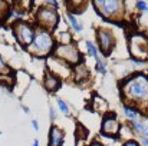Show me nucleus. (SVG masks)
<instances>
[{
    "label": "nucleus",
    "instance_id": "24",
    "mask_svg": "<svg viewBox=\"0 0 148 146\" xmlns=\"http://www.w3.org/2000/svg\"><path fill=\"white\" fill-rule=\"evenodd\" d=\"M0 135H1V132H0Z\"/></svg>",
    "mask_w": 148,
    "mask_h": 146
},
{
    "label": "nucleus",
    "instance_id": "9",
    "mask_svg": "<svg viewBox=\"0 0 148 146\" xmlns=\"http://www.w3.org/2000/svg\"><path fill=\"white\" fill-rule=\"evenodd\" d=\"M98 40H99V46L105 53H109V50L112 48V36L109 32L106 30H99L98 32Z\"/></svg>",
    "mask_w": 148,
    "mask_h": 146
},
{
    "label": "nucleus",
    "instance_id": "4",
    "mask_svg": "<svg viewBox=\"0 0 148 146\" xmlns=\"http://www.w3.org/2000/svg\"><path fill=\"white\" fill-rule=\"evenodd\" d=\"M53 46L52 37L49 33L46 32H40L35 36V40L32 43V50L38 54H46Z\"/></svg>",
    "mask_w": 148,
    "mask_h": 146
},
{
    "label": "nucleus",
    "instance_id": "20",
    "mask_svg": "<svg viewBox=\"0 0 148 146\" xmlns=\"http://www.w3.org/2000/svg\"><path fill=\"white\" fill-rule=\"evenodd\" d=\"M32 126H33V129H35V130H38V129H39V125H38V120H32Z\"/></svg>",
    "mask_w": 148,
    "mask_h": 146
},
{
    "label": "nucleus",
    "instance_id": "14",
    "mask_svg": "<svg viewBox=\"0 0 148 146\" xmlns=\"http://www.w3.org/2000/svg\"><path fill=\"white\" fill-rule=\"evenodd\" d=\"M124 110H125V115H127L130 119H132V120H135V119H137L138 112H137L135 109H132V107H130V106H125V107H124Z\"/></svg>",
    "mask_w": 148,
    "mask_h": 146
},
{
    "label": "nucleus",
    "instance_id": "21",
    "mask_svg": "<svg viewBox=\"0 0 148 146\" xmlns=\"http://www.w3.org/2000/svg\"><path fill=\"white\" fill-rule=\"evenodd\" d=\"M6 7V3H3V1H0V9H4ZM1 12V10H0Z\"/></svg>",
    "mask_w": 148,
    "mask_h": 146
},
{
    "label": "nucleus",
    "instance_id": "17",
    "mask_svg": "<svg viewBox=\"0 0 148 146\" xmlns=\"http://www.w3.org/2000/svg\"><path fill=\"white\" fill-rule=\"evenodd\" d=\"M7 69H6V65H4V62L0 59V72H6Z\"/></svg>",
    "mask_w": 148,
    "mask_h": 146
},
{
    "label": "nucleus",
    "instance_id": "1",
    "mask_svg": "<svg viewBox=\"0 0 148 146\" xmlns=\"http://www.w3.org/2000/svg\"><path fill=\"white\" fill-rule=\"evenodd\" d=\"M124 95L128 100L138 106H148V77L144 75H137L128 79L122 86Z\"/></svg>",
    "mask_w": 148,
    "mask_h": 146
},
{
    "label": "nucleus",
    "instance_id": "12",
    "mask_svg": "<svg viewBox=\"0 0 148 146\" xmlns=\"http://www.w3.org/2000/svg\"><path fill=\"white\" fill-rule=\"evenodd\" d=\"M45 86H46L48 90H56V89L59 88V80H58L55 76L48 75V76L45 77Z\"/></svg>",
    "mask_w": 148,
    "mask_h": 146
},
{
    "label": "nucleus",
    "instance_id": "19",
    "mask_svg": "<svg viewBox=\"0 0 148 146\" xmlns=\"http://www.w3.org/2000/svg\"><path fill=\"white\" fill-rule=\"evenodd\" d=\"M124 146H140V145H138L137 142H134V141H130V142H127Z\"/></svg>",
    "mask_w": 148,
    "mask_h": 146
},
{
    "label": "nucleus",
    "instance_id": "7",
    "mask_svg": "<svg viewBox=\"0 0 148 146\" xmlns=\"http://www.w3.org/2000/svg\"><path fill=\"white\" fill-rule=\"evenodd\" d=\"M38 19L42 24L48 27H55L58 23V14L55 10H50V9H40L38 13Z\"/></svg>",
    "mask_w": 148,
    "mask_h": 146
},
{
    "label": "nucleus",
    "instance_id": "15",
    "mask_svg": "<svg viewBox=\"0 0 148 146\" xmlns=\"http://www.w3.org/2000/svg\"><path fill=\"white\" fill-rule=\"evenodd\" d=\"M58 106H59V109H60V112H62V113L69 115V107H68V105H66L63 100H58Z\"/></svg>",
    "mask_w": 148,
    "mask_h": 146
},
{
    "label": "nucleus",
    "instance_id": "8",
    "mask_svg": "<svg viewBox=\"0 0 148 146\" xmlns=\"http://www.w3.org/2000/svg\"><path fill=\"white\" fill-rule=\"evenodd\" d=\"M118 130H119V126H118L116 117L112 113L108 115L103 119V122H102V133H105V135H116Z\"/></svg>",
    "mask_w": 148,
    "mask_h": 146
},
{
    "label": "nucleus",
    "instance_id": "5",
    "mask_svg": "<svg viewBox=\"0 0 148 146\" xmlns=\"http://www.w3.org/2000/svg\"><path fill=\"white\" fill-rule=\"evenodd\" d=\"M14 33H16L17 40L22 45H25V46L32 45L33 40H35V32H33V29L30 26L25 24V23H17L14 26Z\"/></svg>",
    "mask_w": 148,
    "mask_h": 146
},
{
    "label": "nucleus",
    "instance_id": "3",
    "mask_svg": "<svg viewBox=\"0 0 148 146\" xmlns=\"http://www.w3.org/2000/svg\"><path fill=\"white\" fill-rule=\"evenodd\" d=\"M130 50L134 57L147 59L148 56V39L143 35H134L130 37Z\"/></svg>",
    "mask_w": 148,
    "mask_h": 146
},
{
    "label": "nucleus",
    "instance_id": "10",
    "mask_svg": "<svg viewBox=\"0 0 148 146\" xmlns=\"http://www.w3.org/2000/svg\"><path fill=\"white\" fill-rule=\"evenodd\" d=\"M62 143H63V132L58 128H52L49 146H62Z\"/></svg>",
    "mask_w": 148,
    "mask_h": 146
},
{
    "label": "nucleus",
    "instance_id": "16",
    "mask_svg": "<svg viewBox=\"0 0 148 146\" xmlns=\"http://www.w3.org/2000/svg\"><path fill=\"white\" fill-rule=\"evenodd\" d=\"M137 7H138V9H141L143 12H147L148 10L147 3H144V1H138V3H137Z\"/></svg>",
    "mask_w": 148,
    "mask_h": 146
},
{
    "label": "nucleus",
    "instance_id": "13",
    "mask_svg": "<svg viewBox=\"0 0 148 146\" xmlns=\"http://www.w3.org/2000/svg\"><path fill=\"white\" fill-rule=\"evenodd\" d=\"M68 17H69L71 23H72V27H73V29H75L78 33H81V32H82V24L79 23V20H78V19H76L73 14H71V13L68 14Z\"/></svg>",
    "mask_w": 148,
    "mask_h": 146
},
{
    "label": "nucleus",
    "instance_id": "18",
    "mask_svg": "<svg viewBox=\"0 0 148 146\" xmlns=\"http://www.w3.org/2000/svg\"><path fill=\"white\" fill-rule=\"evenodd\" d=\"M49 112H50V119L53 120V119L56 117V115H55V110H53V107H52V106L49 107Z\"/></svg>",
    "mask_w": 148,
    "mask_h": 146
},
{
    "label": "nucleus",
    "instance_id": "23",
    "mask_svg": "<svg viewBox=\"0 0 148 146\" xmlns=\"http://www.w3.org/2000/svg\"><path fill=\"white\" fill-rule=\"evenodd\" d=\"M91 146H101V145H99V143H92Z\"/></svg>",
    "mask_w": 148,
    "mask_h": 146
},
{
    "label": "nucleus",
    "instance_id": "22",
    "mask_svg": "<svg viewBox=\"0 0 148 146\" xmlns=\"http://www.w3.org/2000/svg\"><path fill=\"white\" fill-rule=\"evenodd\" d=\"M32 146H39V142H38V141H35V142H33V145Z\"/></svg>",
    "mask_w": 148,
    "mask_h": 146
},
{
    "label": "nucleus",
    "instance_id": "6",
    "mask_svg": "<svg viewBox=\"0 0 148 146\" xmlns=\"http://www.w3.org/2000/svg\"><path fill=\"white\" fill-rule=\"evenodd\" d=\"M56 54L59 57L71 62V63H75V62L79 60L78 50L73 48V46H71V45H62V46H59V48L56 49Z\"/></svg>",
    "mask_w": 148,
    "mask_h": 146
},
{
    "label": "nucleus",
    "instance_id": "2",
    "mask_svg": "<svg viewBox=\"0 0 148 146\" xmlns=\"http://www.w3.org/2000/svg\"><path fill=\"white\" fill-rule=\"evenodd\" d=\"M94 4L98 9V13L103 14L105 17H112V19L119 16L122 9H124V4L121 1H116V0H108V1L97 0Z\"/></svg>",
    "mask_w": 148,
    "mask_h": 146
},
{
    "label": "nucleus",
    "instance_id": "11",
    "mask_svg": "<svg viewBox=\"0 0 148 146\" xmlns=\"http://www.w3.org/2000/svg\"><path fill=\"white\" fill-rule=\"evenodd\" d=\"M132 128H134V130H135L137 133H140L144 139L148 138V126H145L144 123H140V122H137V120H132Z\"/></svg>",
    "mask_w": 148,
    "mask_h": 146
}]
</instances>
